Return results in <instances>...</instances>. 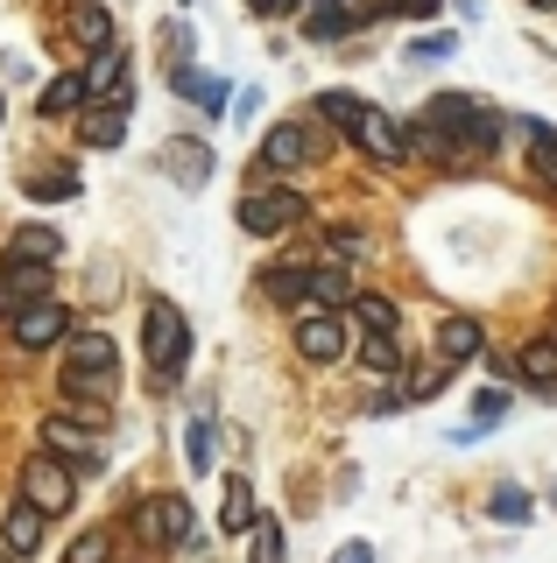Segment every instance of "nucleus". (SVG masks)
<instances>
[{
	"label": "nucleus",
	"instance_id": "1",
	"mask_svg": "<svg viewBox=\"0 0 557 563\" xmlns=\"http://www.w3.org/2000/svg\"><path fill=\"white\" fill-rule=\"evenodd\" d=\"M142 345H149V387L170 395L190 366V317L170 303V296H149L142 303Z\"/></svg>",
	"mask_w": 557,
	"mask_h": 563
},
{
	"label": "nucleus",
	"instance_id": "2",
	"mask_svg": "<svg viewBox=\"0 0 557 563\" xmlns=\"http://www.w3.org/2000/svg\"><path fill=\"white\" fill-rule=\"evenodd\" d=\"M424 120L438 134H451V148H459V169L466 163H480V155H494V141H501V113L487 99H473V92H438L424 106Z\"/></svg>",
	"mask_w": 557,
	"mask_h": 563
},
{
	"label": "nucleus",
	"instance_id": "3",
	"mask_svg": "<svg viewBox=\"0 0 557 563\" xmlns=\"http://www.w3.org/2000/svg\"><path fill=\"white\" fill-rule=\"evenodd\" d=\"M318 155H325V128H310V120H275V128L261 134V148H254V184L290 176V169L318 163Z\"/></svg>",
	"mask_w": 557,
	"mask_h": 563
},
{
	"label": "nucleus",
	"instance_id": "4",
	"mask_svg": "<svg viewBox=\"0 0 557 563\" xmlns=\"http://www.w3.org/2000/svg\"><path fill=\"white\" fill-rule=\"evenodd\" d=\"M304 219H310V198L290 190V184H254L248 198H240V225H248L254 240H283L290 225H304Z\"/></svg>",
	"mask_w": 557,
	"mask_h": 563
},
{
	"label": "nucleus",
	"instance_id": "5",
	"mask_svg": "<svg viewBox=\"0 0 557 563\" xmlns=\"http://www.w3.org/2000/svg\"><path fill=\"white\" fill-rule=\"evenodd\" d=\"M43 451L57 457L64 472H78V479H92V472H107V451H99V430H85L72 416H50L43 422Z\"/></svg>",
	"mask_w": 557,
	"mask_h": 563
},
{
	"label": "nucleus",
	"instance_id": "6",
	"mask_svg": "<svg viewBox=\"0 0 557 563\" xmlns=\"http://www.w3.org/2000/svg\"><path fill=\"white\" fill-rule=\"evenodd\" d=\"M297 352H304L310 366H332V360H346V352H353V324H346L339 310L304 303V310H297Z\"/></svg>",
	"mask_w": 557,
	"mask_h": 563
},
{
	"label": "nucleus",
	"instance_id": "7",
	"mask_svg": "<svg viewBox=\"0 0 557 563\" xmlns=\"http://www.w3.org/2000/svg\"><path fill=\"white\" fill-rule=\"evenodd\" d=\"M22 500L36 507V515H64V507H78V472H64L50 451H36L22 465Z\"/></svg>",
	"mask_w": 557,
	"mask_h": 563
},
{
	"label": "nucleus",
	"instance_id": "8",
	"mask_svg": "<svg viewBox=\"0 0 557 563\" xmlns=\"http://www.w3.org/2000/svg\"><path fill=\"white\" fill-rule=\"evenodd\" d=\"M190 536V500L184 493H149L142 507H134V542H149V550H170V542Z\"/></svg>",
	"mask_w": 557,
	"mask_h": 563
},
{
	"label": "nucleus",
	"instance_id": "9",
	"mask_svg": "<svg viewBox=\"0 0 557 563\" xmlns=\"http://www.w3.org/2000/svg\"><path fill=\"white\" fill-rule=\"evenodd\" d=\"M64 339H72V310H64L57 296L14 310V345H22V352H50V345H64Z\"/></svg>",
	"mask_w": 557,
	"mask_h": 563
},
{
	"label": "nucleus",
	"instance_id": "10",
	"mask_svg": "<svg viewBox=\"0 0 557 563\" xmlns=\"http://www.w3.org/2000/svg\"><path fill=\"white\" fill-rule=\"evenodd\" d=\"M353 141H360V155H368V163H381V169H403V155H409L403 120H395V113H381V106H368V113H360Z\"/></svg>",
	"mask_w": 557,
	"mask_h": 563
},
{
	"label": "nucleus",
	"instance_id": "11",
	"mask_svg": "<svg viewBox=\"0 0 557 563\" xmlns=\"http://www.w3.org/2000/svg\"><path fill=\"white\" fill-rule=\"evenodd\" d=\"M64 35L92 57V49H113V8L107 0H64Z\"/></svg>",
	"mask_w": 557,
	"mask_h": 563
},
{
	"label": "nucleus",
	"instance_id": "12",
	"mask_svg": "<svg viewBox=\"0 0 557 563\" xmlns=\"http://www.w3.org/2000/svg\"><path fill=\"white\" fill-rule=\"evenodd\" d=\"M57 254H64V225H43V219H29V225H14V233H8V254H0V261L57 268Z\"/></svg>",
	"mask_w": 557,
	"mask_h": 563
},
{
	"label": "nucleus",
	"instance_id": "13",
	"mask_svg": "<svg viewBox=\"0 0 557 563\" xmlns=\"http://www.w3.org/2000/svg\"><path fill=\"white\" fill-rule=\"evenodd\" d=\"M163 176H170V184H184V190H205V184H212V148H205L198 134H177L163 148Z\"/></svg>",
	"mask_w": 557,
	"mask_h": 563
},
{
	"label": "nucleus",
	"instance_id": "14",
	"mask_svg": "<svg viewBox=\"0 0 557 563\" xmlns=\"http://www.w3.org/2000/svg\"><path fill=\"white\" fill-rule=\"evenodd\" d=\"M43 521L50 515H36V507L14 493V500L0 507V550H8V556H36L43 550Z\"/></svg>",
	"mask_w": 557,
	"mask_h": 563
},
{
	"label": "nucleus",
	"instance_id": "15",
	"mask_svg": "<svg viewBox=\"0 0 557 563\" xmlns=\"http://www.w3.org/2000/svg\"><path fill=\"white\" fill-rule=\"evenodd\" d=\"M57 268H29V261H0V310H29L50 296Z\"/></svg>",
	"mask_w": 557,
	"mask_h": 563
},
{
	"label": "nucleus",
	"instance_id": "16",
	"mask_svg": "<svg viewBox=\"0 0 557 563\" xmlns=\"http://www.w3.org/2000/svg\"><path fill=\"white\" fill-rule=\"evenodd\" d=\"M78 141L85 148H120L128 141V99H92L78 113Z\"/></svg>",
	"mask_w": 557,
	"mask_h": 563
},
{
	"label": "nucleus",
	"instance_id": "17",
	"mask_svg": "<svg viewBox=\"0 0 557 563\" xmlns=\"http://www.w3.org/2000/svg\"><path fill=\"white\" fill-rule=\"evenodd\" d=\"M22 198H36V205H72V198H78V169H72V163L29 169V176H22Z\"/></svg>",
	"mask_w": 557,
	"mask_h": 563
},
{
	"label": "nucleus",
	"instance_id": "18",
	"mask_svg": "<svg viewBox=\"0 0 557 563\" xmlns=\"http://www.w3.org/2000/svg\"><path fill=\"white\" fill-rule=\"evenodd\" d=\"M360 366L381 380H395L409 366V352H403V331H360Z\"/></svg>",
	"mask_w": 557,
	"mask_h": 563
},
{
	"label": "nucleus",
	"instance_id": "19",
	"mask_svg": "<svg viewBox=\"0 0 557 563\" xmlns=\"http://www.w3.org/2000/svg\"><path fill=\"white\" fill-rule=\"evenodd\" d=\"M85 99H128V57H120V49H92V64H85Z\"/></svg>",
	"mask_w": 557,
	"mask_h": 563
},
{
	"label": "nucleus",
	"instance_id": "20",
	"mask_svg": "<svg viewBox=\"0 0 557 563\" xmlns=\"http://www.w3.org/2000/svg\"><path fill=\"white\" fill-rule=\"evenodd\" d=\"M480 352H487V331L473 324V317H445L438 324V360L466 366V360H480Z\"/></svg>",
	"mask_w": 557,
	"mask_h": 563
},
{
	"label": "nucleus",
	"instance_id": "21",
	"mask_svg": "<svg viewBox=\"0 0 557 563\" xmlns=\"http://www.w3.org/2000/svg\"><path fill=\"white\" fill-rule=\"evenodd\" d=\"M85 106H92V99H85V78H78V70H64V78H50V85H43L36 113H43V120H78Z\"/></svg>",
	"mask_w": 557,
	"mask_h": 563
},
{
	"label": "nucleus",
	"instance_id": "22",
	"mask_svg": "<svg viewBox=\"0 0 557 563\" xmlns=\"http://www.w3.org/2000/svg\"><path fill=\"white\" fill-rule=\"evenodd\" d=\"M254 521H261L254 486L248 479H226V493H219V528H226V536H254Z\"/></svg>",
	"mask_w": 557,
	"mask_h": 563
},
{
	"label": "nucleus",
	"instance_id": "23",
	"mask_svg": "<svg viewBox=\"0 0 557 563\" xmlns=\"http://www.w3.org/2000/svg\"><path fill=\"white\" fill-rule=\"evenodd\" d=\"M346 324H353V331H403V310H395L389 296H374V289H353V303H346Z\"/></svg>",
	"mask_w": 557,
	"mask_h": 563
},
{
	"label": "nucleus",
	"instance_id": "24",
	"mask_svg": "<svg viewBox=\"0 0 557 563\" xmlns=\"http://www.w3.org/2000/svg\"><path fill=\"white\" fill-rule=\"evenodd\" d=\"M304 282H310V268H297V261H275V268H261V296H269V303H283V310H304Z\"/></svg>",
	"mask_w": 557,
	"mask_h": 563
},
{
	"label": "nucleus",
	"instance_id": "25",
	"mask_svg": "<svg viewBox=\"0 0 557 563\" xmlns=\"http://www.w3.org/2000/svg\"><path fill=\"white\" fill-rule=\"evenodd\" d=\"M304 303H318V310H346V303H353V275L332 268V261H325V268H310V282H304Z\"/></svg>",
	"mask_w": 557,
	"mask_h": 563
},
{
	"label": "nucleus",
	"instance_id": "26",
	"mask_svg": "<svg viewBox=\"0 0 557 563\" xmlns=\"http://www.w3.org/2000/svg\"><path fill=\"white\" fill-rule=\"evenodd\" d=\"M515 374L529 380V387H557V339H550V331L515 352Z\"/></svg>",
	"mask_w": 557,
	"mask_h": 563
},
{
	"label": "nucleus",
	"instance_id": "27",
	"mask_svg": "<svg viewBox=\"0 0 557 563\" xmlns=\"http://www.w3.org/2000/svg\"><path fill=\"white\" fill-rule=\"evenodd\" d=\"M170 85H177V92H184V99H198V106H205V113H219V106H226V99H233V92H226V85H219V78H205V70H190V64H170Z\"/></svg>",
	"mask_w": 557,
	"mask_h": 563
},
{
	"label": "nucleus",
	"instance_id": "28",
	"mask_svg": "<svg viewBox=\"0 0 557 563\" xmlns=\"http://www.w3.org/2000/svg\"><path fill=\"white\" fill-rule=\"evenodd\" d=\"M360 113H368V99H360V92H318V120H325V128H346V134H353Z\"/></svg>",
	"mask_w": 557,
	"mask_h": 563
},
{
	"label": "nucleus",
	"instance_id": "29",
	"mask_svg": "<svg viewBox=\"0 0 557 563\" xmlns=\"http://www.w3.org/2000/svg\"><path fill=\"white\" fill-rule=\"evenodd\" d=\"M184 457H190V472H212V465H219V430H212V416H198V422H190Z\"/></svg>",
	"mask_w": 557,
	"mask_h": 563
},
{
	"label": "nucleus",
	"instance_id": "30",
	"mask_svg": "<svg viewBox=\"0 0 557 563\" xmlns=\"http://www.w3.org/2000/svg\"><path fill=\"white\" fill-rule=\"evenodd\" d=\"M487 515H494L501 528H522L536 507H529V493H522V486H494V493H487Z\"/></svg>",
	"mask_w": 557,
	"mask_h": 563
},
{
	"label": "nucleus",
	"instance_id": "31",
	"mask_svg": "<svg viewBox=\"0 0 557 563\" xmlns=\"http://www.w3.org/2000/svg\"><path fill=\"white\" fill-rule=\"evenodd\" d=\"M360 29V14H339V8H310L304 14V35L310 43H339V35H353Z\"/></svg>",
	"mask_w": 557,
	"mask_h": 563
},
{
	"label": "nucleus",
	"instance_id": "32",
	"mask_svg": "<svg viewBox=\"0 0 557 563\" xmlns=\"http://www.w3.org/2000/svg\"><path fill=\"white\" fill-rule=\"evenodd\" d=\"M64 563H113V521H99V528H85V536L64 550Z\"/></svg>",
	"mask_w": 557,
	"mask_h": 563
},
{
	"label": "nucleus",
	"instance_id": "33",
	"mask_svg": "<svg viewBox=\"0 0 557 563\" xmlns=\"http://www.w3.org/2000/svg\"><path fill=\"white\" fill-rule=\"evenodd\" d=\"M501 416H509V387H480V395H473V422H466L459 437H480V430H494Z\"/></svg>",
	"mask_w": 557,
	"mask_h": 563
},
{
	"label": "nucleus",
	"instance_id": "34",
	"mask_svg": "<svg viewBox=\"0 0 557 563\" xmlns=\"http://www.w3.org/2000/svg\"><path fill=\"white\" fill-rule=\"evenodd\" d=\"M451 49H459V35H451V29H430V35H416L403 57H409V64H445Z\"/></svg>",
	"mask_w": 557,
	"mask_h": 563
},
{
	"label": "nucleus",
	"instance_id": "35",
	"mask_svg": "<svg viewBox=\"0 0 557 563\" xmlns=\"http://www.w3.org/2000/svg\"><path fill=\"white\" fill-rule=\"evenodd\" d=\"M254 563H283V521L275 515L254 521Z\"/></svg>",
	"mask_w": 557,
	"mask_h": 563
},
{
	"label": "nucleus",
	"instance_id": "36",
	"mask_svg": "<svg viewBox=\"0 0 557 563\" xmlns=\"http://www.w3.org/2000/svg\"><path fill=\"white\" fill-rule=\"evenodd\" d=\"M332 254H368V233L360 225H332Z\"/></svg>",
	"mask_w": 557,
	"mask_h": 563
},
{
	"label": "nucleus",
	"instance_id": "37",
	"mask_svg": "<svg viewBox=\"0 0 557 563\" xmlns=\"http://www.w3.org/2000/svg\"><path fill=\"white\" fill-rule=\"evenodd\" d=\"M389 8H395V14H416V22H430V14H438L445 0H389Z\"/></svg>",
	"mask_w": 557,
	"mask_h": 563
},
{
	"label": "nucleus",
	"instance_id": "38",
	"mask_svg": "<svg viewBox=\"0 0 557 563\" xmlns=\"http://www.w3.org/2000/svg\"><path fill=\"white\" fill-rule=\"evenodd\" d=\"M332 563H374V542H339Z\"/></svg>",
	"mask_w": 557,
	"mask_h": 563
},
{
	"label": "nucleus",
	"instance_id": "39",
	"mask_svg": "<svg viewBox=\"0 0 557 563\" xmlns=\"http://www.w3.org/2000/svg\"><path fill=\"white\" fill-rule=\"evenodd\" d=\"M536 169H544V184L557 190V148H536Z\"/></svg>",
	"mask_w": 557,
	"mask_h": 563
},
{
	"label": "nucleus",
	"instance_id": "40",
	"mask_svg": "<svg viewBox=\"0 0 557 563\" xmlns=\"http://www.w3.org/2000/svg\"><path fill=\"white\" fill-rule=\"evenodd\" d=\"M318 8H339V14H360V0H318Z\"/></svg>",
	"mask_w": 557,
	"mask_h": 563
},
{
	"label": "nucleus",
	"instance_id": "41",
	"mask_svg": "<svg viewBox=\"0 0 557 563\" xmlns=\"http://www.w3.org/2000/svg\"><path fill=\"white\" fill-rule=\"evenodd\" d=\"M248 8H254V14H283V0H248Z\"/></svg>",
	"mask_w": 557,
	"mask_h": 563
},
{
	"label": "nucleus",
	"instance_id": "42",
	"mask_svg": "<svg viewBox=\"0 0 557 563\" xmlns=\"http://www.w3.org/2000/svg\"><path fill=\"white\" fill-rule=\"evenodd\" d=\"M529 8H536V14H557V0H529Z\"/></svg>",
	"mask_w": 557,
	"mask_h": 563
},
{
	"label": "nucleus",
	"instance_id": "43",
	"mask_svg": "<svg viewBox=\"0 0 557 563\" xmlns=\"http://www.w3.org/2000/svg\"><path fill=\"white\" fill-rule=\"evenodd\" d=\"M0 113H8V99H0Z\"/></svg>",
	"mask_w": 557,
	"mask_h": 563
},
{
	"label": "nucleus",
	"instance_id": "44",
	"mask_svg": "<svg viewBox=\"0 0 557 563\" xmlns=\"http://www.w3.org/2000/svg\"><path fill=\"white\" fill-rule=\"evenodd\" d=\"M0 563H8V550H0Z\"/></svg>",
	"mask_w": 557,
	"mask_h": 563
},
{
	"label": "nucleus",
	"instance_id": "45",
	"mask_svg": "<svg viewBox=\"0 0 557 563\" xmlns=\"http://www.w3.org/2000/svg\"><path fill=\"white\" fill-rule=\"evenodd\" d=\"M550 339H557V324H550Z\"/></svg>",
	"mask_w": 557,
	"mask_h": 563
}]
</instances>
